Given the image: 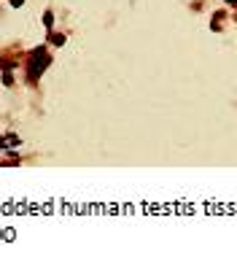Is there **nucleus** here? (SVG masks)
Returning <instances> with one entry per match:
<instances>
[{
    "label": "nucleus",
    "mask_w": 237,
    "mask_h": 275,
    "mask_svg": "<svg viewBox=\"0 0 237 275\" xmlns=\"http://www.w3.org/2000/svg\"><path fill=\"white\" fill-rule=\"evenodd\" d=\"M22 3H25V0H11V6H22Z\"/></svg>",
    "instance_id": "nucleus-2"
},
{
    "label": "nucleus",
    "mask_w": 237,
    "mask_h": 275,
    "mask_svg": "<svg viewBox=\"0 0 237 275\" xmlns=\"http://www.w3.org/2000/svg\"><path fill=\"white\" fill-rule=\"evenodd\" d=\"M226 3H237V0H226Z\"/></svg>",
    "instance_id": "nucleus-3"
},
{
    "label": "nucleus",
    "mask_w": 237,
    "mask_h": 275,
    "mask_svg": "<svg viewBox=\"0 0 237 275\" xmlns=\"http://www.w3.org/2000/svg\"><path fill=\"white\" fill-rule=\"evenodd\" d=\"M51 62L49 57V51L46 49H35L33 51V60H30V70H27V76H30V81H38V76H41V70L46 68Z\"/></svg>",
    "instance_id": "nucleus-1"
}]
</instances>
